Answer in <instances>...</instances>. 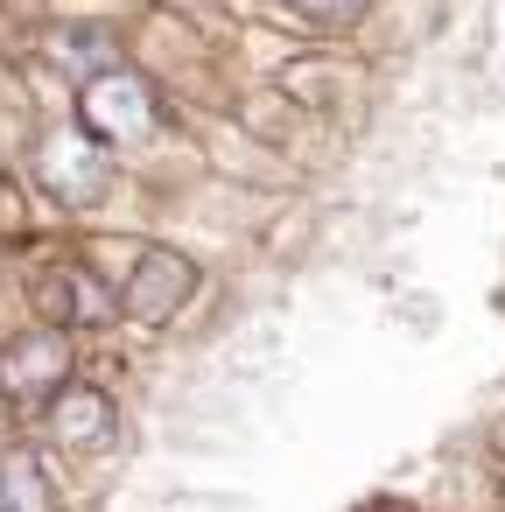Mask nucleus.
Segmentation results:
<instances>
[{"instance_id":"obj_1","label":"nucleus","mask_w":505,"mask_h":512,"mask_svg":"<svg viewBox=\"0 0 505 512\" xmlns=\"http://www.w3.org/2000/svg\"><path fill=\"white\" fill-rule=\"evenodd\" d=\"M64 372H71V344L57 330H29L0 351V400H43L64 386Z\"/></svg>"},{"instance_id":"obj_2","label":"nucleus","mask_w":505,"mask_h":512,"mask_svg":"<svg viewBox=\"0 0 505 512\" xmlns=\"http://www.w3.org/2000/svg\"><path fill=\"white\" fill-rule=\"evenodd\" d=\"M85 120H92V134L141 141V134H155V99H148V85H141V78L106 71V78H92V85H85Z\"/></svg>"},{"instance_id":"obj_3","label":"nucleus","mask_w":505,"mask_h":512,"mask_svg":"<svg viewBox=\"0 0 505 512\" xmlns=\"http://www.w3.org/2000/svg\"><path fill=\"white\" fill-rule=\"evenodd\" d=\"M190 288H197V274H190L183 253H148L134 267V281H127V316L134 323H169L190 302Z\"/></svg>"},{"instance_id":"obj_4","label":"nucleus","mask_w":505,"mask_h":512,"mask_svg":"<svg viewBox=\"0 0 505 512\" xmlns=\"http://www.w3.org/2000/svg\"><path fill=\"white\" fill-rule=\"evenodd\" d=\"M36 176H43L64 204H92V197L106 190V162H99V148L78 141V134H50V141L36 148Z\"/></svg>"},{"instance_id":"obj_5","label":"nucleus","mask_w":505,"mask_h":512,"mask_svg":"<svg viewBox=\"0 0 505 512\" xmlns=\"http://www.w3.org/2000/svg\"><path fill=\"white\" fill-rule=\"evenodd\" d=\"M50 435H57L64 449H78V456L106 449V442H113V400H106L99 386H64L57 407H50Z\"/></svg>"},{"instance_id":"obj_6","label":"nucleus","mask_w":505,"mask_h":512,"mask_svg":"<svg viewBox=\"0 0 505 512\" xmlns=\"http://www.w3.org/2000/svg\"><path fill=\"white\" fill-rule=\"evenodd\" d=\"M0 512H57V484L43 477V463L29 449L0 456Z\"/></svg>"},{"instance_id":"obj_7","label":"nucleus","mask_w":505,"mask_h":512,"mask_svg":"<svg viewBox=\"0 0 505 512\" xmlns=\"http://www.w3.org/2000/svg\"><path fill=\"white\" fill-rule=\"evenodd\" d=\"M295 8H302L309 22H323V29H344V22L365 15V0H295Z\"/></svg>"}]
</instances>
